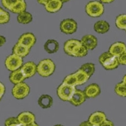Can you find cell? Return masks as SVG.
<instances>
[{
	"instance_id": "obj_1",
	"label": "cell",
	"mask_w": 126,
	"mask_h": 126,
	"mask_svg": "<svg viewBox=\"0 0 126 126\" xmlns=\"http://www.w3.org/2000/svg\"><path fill=\"white\" fill-rule=\"evenodd\" d=\"M56 69L55 64L51 59H45L40 61L37 66V72L42 77H48L52 75Z\"/></svg>"
},
{
	"instance_id": "obj_2",
	"label": "cell",
	"mask_w": 126,
	"mask_h": 126,
	"mask_svg": "<svg viewBox=\"0 0 126 126\" xmlns=\"http://www.w3.org/2000/svg\"><path fill=\"white\" fill-rule=\"evenodd\" d=\"M99 62L107 70H113L119 66L118 58L113 56L109 51L103 52L99 57Z\"/></svg>"
},
{
	"instance_id": "obj_3",
	"label": "cell",
	"mask_w": 126,
	"mask_h": 126,
	"mask_svg": "<svg viewBox=\"0 0 126 126\" xmlns=\"http://www.w3.org/2000/svg\"><path fill=\"white\" fill-rule=\"evenodd\" d=\"M85 11L91 17H99L104 13V6L102 3L98 1L89 2L85 6Z\"/></svg>"
},
{
	"instance_id": "obj_4",
	"label": "cell",
	"mask_w": 126,
	"mask_h": 126,
	"mask_svg": "<svg viewBox=\"0 0 126 126\" xmlns=\"http://www.w3.org/2000/svg\"><path fill=\"white\" fill-rule=\"evenodd\" d=\"M76 90V86L68 85L63 83L57 89V96L63 101L69 102L73 93Z\"/></svg>"
},
{
	"instance_id": "obj_5",
	"label": "cell",
	"mask_w": 126,
	"mask_h": 126,
	"mask_svg": "<svg viewBox=\"0 0 126 126\" xmlns=\"http://www.w3.org/2000/svg\"><path fill=\"white\" fill-rule=\"evenodd\" d=\"M13 97L18 100H22L29 95L30 93V87L26 83L22 82L15 85L12 90Z\"/></svg>"
},
{
	"instance_id": "obj_6",
	"label": "cell",
	"mask_w": 126,
	"mask_h": 126,
	"mask_svg": "<svg viewBox=\"0 0 126 126\" xmlns=\"http://www.w3.org/2000/svg\"><path fill=\"white\" fill-rule=\"evenodd\" d=\"M4 64L8 70L13 71L22 67L23 64V58L15 54H12L6 57Z\"/></svg>"
},
{
	"instance_id": "obj_7",
	"label": "cell",
	"mask_w": 126,
	"mask_h": 126,
	"mask_svg": "<svg viewBox=\"0 0 126 126\" xmlns=\"http://www.w3.org/2000/svg\"><path fill=\"white\" fill-rule=\"evenodd\" d=\"M78 25L73 19L67 18L63 20L60 23V29L65 34H73L77 30Z\"/></svg>"
},
{
	"instance_id": "obj_8",
	"label": "cell",
	"mask_w": 126,
	"mask_h": 126,
	"mask_svg": "<svg viewBox=\"0 0 126 126\" xmlns=\"http://www.w3.org/2000/svg\"><path fill=\"white\" fill-rule=\"evenodd\" d=\"M86 96L84 92L76 89L69 102L74 106L78 107L83 104L86 100Z\"/></svg>"
},
{
	"instance_id": "obj_9",
	"label": "cell",
	"mask_w": 126,
	"mask_h": 126,
	"mask_svg": "<svg viewBox=\"0 0 126 126\" xmlns=\"http://www.w3.org/2000/svg\"><path fill=\"white\" fill-rule=\"evenodd\" d=\"M18 42L27 47L29 49H31L35 44L36 37L33 33H25L20 36Z\"/></svg>"
},
{
	"instance_id": "obj_10",
	"label": "cell",
	"mask_w": 126,
	"mask_h": 126,
	"mask_svg": "<svg viewBox=\"0 0 126 126\" xmlns=\"http://www.w3.org/2000/svg\"><path fill=\"white\" fill-rule=\"evenodd\" d=\"M82 44L85 46L88 50H93L97 46L98 40L96 37L91 34L83 36L80 40Z\"/></svg>"
},
{
	"instance_id": "obj_11",
	"label": "cell",
	"mask_w": 126,
	"mask_h": 126,
	"mask_svg": "<svg viewBox=\"0 0 126 126\" xmlns=\"http://www.w3.org/2000/svg\"><path fill=\"white\" fill-rule=\"evenodd\" d=\"M26 78L32 77L37 73V65L33 62L29 61L20 67Z\"/></svg>"
},
{
	"instance_id": "obj_12",
	"label": "cell",
	"mask_w": 126,
	"mask_h": 126,
	"mask_svg": "<svg viewBox=\"0 0 126 126\" xmlns=\"http://www.w3.org/2000/svg\"><path fill=\"white\" fill-rule=\"evenodd\" d=\"M107 119L105 113L103 112L97 111L93 112L88 118V121L95 126H99Z\"/></svg>"
},
{
	"instance_id": "obj_13",
	"label": "cell",
	"mask_w": 126,
	"mask_h": 126,
	"mask_svg": "<svg viewBox=\"0 0 126 126\" xmlns=\"http://www.w3.org/2000/svg\"><path fill=\"white\" fill-rule=\"evenodd\" d=\"M17 119L23 126H27L31 123L35 122V116L33 113L30 112H23L18 114Z\"/></svg>"
},
{
	"instance_id": "obj_14",
	"label": "cell",
	"mask_w": 126,
	"mask_h": 126,
	"mask_svg": "<svg viewBox=\"0 0 126 126\" xmlns=\"http://www.w3.org/2000/svg\"><path fill=\"white\" fill-rule=\"evenodd\" d=\"M126 50V45L124 42H115L109 48V52L111 54L118 57Z\"/></svg>"
},
{
	"instance_id": "obj_15",
	"label": "cell",
	"mask_w": 126,
	"mask_h": 126,
	"mask_svg": "<svg viewBox=\"0 0 126 126\" xmlns=\"http://www.w3.org/2000/svg\"><path fill=\"white\" fill-rule=\"evenodd\" d=\"M100 87L96 84L92 83L85 88L84 93L86 95V98H93L98 96L100 93Z\"/></svg>"
},
{
	"instance_id": "obj_16",
	"label": "cell",
	"mask_w": 126,
	"mask_h": 126,
	"mask_svg": "<svg viewBox=\"0 0 126 126\" xmlns=\"http://www.w3.org/2000/svg\"><path fill=\"white\" fill-rule=\"evenodd\" d=\"M63 3L60 0H50L45 4V8L47 12L54 13L59 12L63 6Z\"/></svg>"
},
{
	"instance_id": "obj_17",
	"label": "cell",
	"mask_w": 126,
	"mask_h": 126,
	"mask_svg": "<svg viewBox=\"0 0 126 126\" xmlns=\"http://www.w3.org/2000/svg\"><path fill=\"white\" fill-rule=\"evenodd\" d=\"M10 81L14 85H16L20 83H22L25 79L26 78L24 74L23 73L22 71L20 68L12 71L10 73V76H9Z\"/></svg>"
},
{
	"instance_id": "obj_18",
	"label": "cell",
	"mask_w": 126,
	"mask_h": 126,
	"mask_svg": "<svg viewBox=\"0 0 126 126\" xmlns=\"http://www.w3.org/2000/svg\"><path fill=\"white\" fill-rule=\"evenodd\" d=\"M81 43L80 40L76 39H70L66 42L64 44V50L68 56H72L73 52L76 47Z\"/></svg>"
},
{
	"instance_id": "obj_19",
	"label": "cell",
	"mask_w": 126,
	"mask_h": 126,
	"mask_svg": "<svg viewBox=\"0 0 126 126\" xmlns=\"http://www.w3.org/2000/svg\"><path fill=\"white\" fill-rule=\"evenodd\" d=\"M30 49L27 47L23 46L22 44H20L18 42L13 47V54L17 55L19 57L23 58L29 55L30 52Z\"/></svg>"
},
{
	"instance_id": "obj_20",
	"label": "cell",
	"mask_w": 126,
	"mask_h": 126,
	"mask_svg": "<svg viewBox=\"0 0 126 126\" xmlns=\"http://www.w3.org/2000/svg\"><path fill=\"white\" fill-rule=\"evenodd\" d=\"M53 98L49 94H42L38 100V104L44 109H49L53 105Z\"/></svg>"
},
{
	"instance_id": "obj_21",
	"label": "cell",
	"mask_w": 126,
	"mask_h": 126,
	"mask_svg": "<svg viewBox=\"0 0 126 126\" xmlns=\"http://www.w3.org/2000/svg\"><path fill=\"white\" fill-rule=\"evenodd\" d=\"M59 49V42L54 39H49L44 44V49L47 53L54 54L58 51Z\"/></svg>"
},
{
	"instance_id": "obj_22",
	"label": "cell",
	"mask_w": 126,
	"mask_h": 126,
	"mask_svg": "<svg viewBox=\"0 0 126 126\" xmlns=\"http://www.w3.org/2000/svg\"><path fill=\"white\" fill-rule=\"evenodd\" d=\"M94 31L100 34L107 33L110 29V25L105 20H99L94 24Z\"/></svg>"
},
{
	"instance_id": "obj_23",
	"label": "cell",
	"mask_w": 126,
	"mask_h": 126,
	"mask_svg": "<svg viewBox=\"0 0 126 126\" xmlns=\"http://www.w3.org/2000/svg\"><path fill=\"white\" fill-rule=\"evenodd\" d=\"M32 15L29 12H23L18 14L17 21L21 24H28L32 21Z\"/></svg>"
},
{
	"instance_id": "obj_24",
	"label": "cell",
	"mask_w": 126,
	"mask_h": 126,
	"mask_svg": "<svg viewBox=\"0 0 126 126\" xmlns=\"http://www.w3.org/2000/svg\"><path fill=\"white\" fill-rule=\"evenodd\" d=\"M75 75L77 79V85H81L86 83L90 78L86 73L80 69H79L76 73H75Z\"/></svg>"
},
{
	"instance_id": "obj_25",
	"label": "cell",
	"mask_w": 126,
	"mask_h": 126,
	"mask_svg": "<svg viewBox=\"0 0 126 126\" xmlns=\"http://www.w3.org/2000/svg\"><path fill=\"white\" fill-rule=\"evenodd\" d=\"M27 8V4L25 0H20L19 1L15 4L14 6L11 8L10 11L13 13L19 14L20 13L25 12Z\"/></svg>"
},
{
	"instance_id": "obj_26",
	"label": "cell",
	"mask_w": 126,
	"mask_h": 126,
	"mask_svg": "<svg viewBox=\"0 0 126 126\" xmlns=\"http://www.w3.org/2000/svg\"><path fill=\"white\" fill-rule=\"evenodd\" d=\"M88 54V50L85 46H83L81 42L77 47L75 48L73 52L72 56L77 57H82L86 56Z\"/></svg>"
},
{
	"instance_id": "obj_27",
	"label": "cell",
	"mask_w": 126,
	"mask_h": 126,
	"mask_svg": "<svg viewBox=\"0 0 126 126\" xmlns=\"http://www.w3.org/2000/svg\"><path fill=\"white\" fill-rule=\"evenodd\" d=\"M115 25L118 29L126 31V14L117 16L115 20Z\"/></svg>"
},
{
	"instance_id": "obj_28",
	"label": "cell",
	"mask_w": 126,
	"mask_h": 126,
	"mask_svg": "<svg viewBox=\"0 0 126 126\" xmlns=\"http://www.w3.org/2000/svg\"><path fill=\"white\" fill-rule=\"evenodd\" d=\"M115 92L117 95L122 97H126V85L123 82L117 83L115 87Z\"/></svg>"
},
{
	"instance_id": "obj_29",
	"label": "cell",
	"mask_w": 126,
	"mask_h": 126,
	"mask_svg": "<svg viewBox=\"0 0 126 126\" xmlns=\"http://www.w3.org/2000/svg\"><path fill=\"white\" fill-rule=\"evenodd\" d=\"M79 69L83 71L90 77L94 73L95 66H94V64H93V63H86V64H84L82 65Z\"/></svg>"
},
{
	"instance_id": "obj_30",
	"label": "cell",
	"mask_w": 126,
	"mask_h": 126,
	"mask_svg": "<svg viewBox=\"0 0 126 126\" xmlns=\"http://www.w3.org/2000/svg\"><path fill=\"white\" fill-rule=\"evenodd\" d=\"M63 83H66V84H67L68 85H70V86H76L77 85V79H76L75 73L71 74V75L66 76L64 79Z\"/></svg>"
},
{
	"instance_id": "obj_31",
	"label": "cell",
	"mask_w": 126,
	"mask_h": 126,
	"mask_svg": "<svg viewBox=\"0 0 126 126\" xmlns=\"http://www.w3.org/2000/svg\"><path fill=\"white\" fill-rule=\"evenodd\" d=\"M5 126H23L18 121L17 117H9L4 122Z\"/></svg>"
},
{
	"instance_id": "obj_32",
	"label": "cell",
	"mask_w": 126,
	"mask_h": 126,
	"mask_svg": "<svg viewBox=\"0 0 126 126\" xmlns=\"http://www.w3.org/2000/svg\"><path fill=\"white\" fill-rule=\"evenodd\" d=\"M10 15L8 12L3 10L0 13V25L7 23L10 21Z\"/></svg>"
},
{
	"instance_id": "obj_33",
	"label": "cell",
	"mask_w": 126,
	"mask_h": 126,
	"mask_svg": "<svg viewBox=\"0 0 126 126\" xmlns=\"http://www.w3.org/2000/svg\"><path fill=\"white\" fill-rule=\"evenodd\" d=\"M19 1L20 0H1V3L5 8L10 10L15 4Z\"/></svg>"
},
{
	"instance_id": "obj_34",
	"label": "cell",
	"mask_w": 126,
	"mask_h": 126,
	"mask_svg": "<svg viewBox=\"0 0 126 126\" xmlns=\"http://www.w3.org/2000/svg\"><path fill=\"white\" fill-rule=\"evenodd\" d=\"M118 61L120 64L126 65V50L124 51L122 54L117 57Z\"/></svg>"
},
{
	"instance_id": "obj_35",
	"label": "cell",
	"mask_w": 126,
	"mask_h": 126,
	"mask_svg": "<svg viewBox=\"0 0 126 126\" xmlns=\"http://www.w3.org/2000/svg\"><path fill=\"white\" fill-rule=\"evenodd\" d=\"M5 91H6V88L4 85L3 83L0 81V102L2 98H3V95L5 93Z\"/></svg>"
},
{
	"instance_id": "obj_36",
	"label": "cell",
	"mask_w": 126,
	"mask_h": 126,
	"mask_svg": "<svg viewBox=\"0 0 126 126\" xmlns=\"http://www.w3.org/2000/svg\"><path fill=\"white\" fill-rule=\"evenodd\" d=\"M99 126H114V124H113V123L111 120L106 119L104 122H102Z\"/></svg>"
},
{
	"instance_id": "obj_37",
	"label": "cell",
	"mask_w": 126,
	"mask_h": 126,
	"mask_svg": "<svg viewBox=\"0 0 126 126\" xmlns=\"http://www.w3.org/2000/svg\"><path fill=\"white\" fill-rule=\"evenodd\" d=\"M6 42V38L2 35H0V47L4 46Z\"/></svg>"
},
{
	"instance_id": "obj_38",
	"label": "cell",
	"mask_w": 126,
	"mask_h": 126,
	"mask_svg": "<svg viewBox=\"0 0 126 126\" xmlns=\"http://www.w3.org/2000/svg\"><path fill=\"white\" fill-rule=\"evenodd\" d=\"M79 126H94V125H93L92 124H91L90 122H89L88 120H87V121H85V122H81Z\"/></svg>"
},
{
	"instance_id": "obj_39",
	"label": "cell",
	"mask_w": 126,
	"mask_h": 126,
	"mask_svg": "<svg viewBox=\"0 0 126 126\" xmlns=\"http://www.w3.org/2000/svg\"><path fill=\"white\" fill-rule=\"evenodd\" d=\"M49 1H50V0H37V2L39 3H40V4L45 5V4H46L47 2Z\"/></svg>"
},
{
	"instance_id": "obj_40",
	"label": "cell",
	"mask_w": 126,
	"mask_h": 126,
	"mask_svg": "<svg viewBox=\"0 0 126 126\" xmlns=\"http://www.w3.org/2000/svg\"><path fill=\"white\" fill-rule=\"evenodd\" d=\"M101 3H110L114 1V0H100Z\"/></svg>"
},
{
	"instance_id": "obj_41",
	"label": "cell",
	"mask_w": 126,
	"mask_h": 126,
	"mask_svg": "<svg viewBox=\"0 0 126 126\" xmlns=\"http://www.w3.org/2000/svg\"><path fill=\"white\" fill-rule=\"evenodd\" d=\"M39 126L37 124L35 123V122H33V123H31L30 124H28L27 125V126Z\"/></svg>"
},
{
	"instance_id": "obj_42",
	"label": "cell",
	"mask_w": 126,
	"mask_h": 126,
	"mask_svg": "<svg viewBox=\"0 0 126 126\" xmlns=\"http://www.w3.org/2000/svg\"><path fill=\"white\" fill-rule=\"evenodd\" d=\"M122 82L126 85V75H125L123 77V78H122Z\"/></svg>"
},
{
	"instance_id": "obj_43",
	"label": "cell",
	"mask_w": 126,
	"mask_h": 126,
	"mask_svg": "<svg viewBox=\"0 0 126 126\" xmlns=\"http://www.w3.org/2000/svg\"><path fill=\"white\" fill-rule=\"evenodd\" d=\"M60 1L62 2V3H66V2L69 1V0H60Z\"/></svg>"
},
{
	"instance_id": "obj_44",
	"label": "cell",
	"mask_w": 126,
	"mask_h": 126,
	"mask_svg": "<svg viewBox=\"0 0 126 126\" xmlns=\"http://www.w3.org/2000/svg\"><path fill=\"white\" fill-rule=\"evenodd\" d=\"M3 10H3V9L1 7H0V13H1V12H3Z\"/></svg>"
},
{
	"instance_id": "obj_45",
	"label": "cell",
	"mask_w": 126,
	"mask_h": 126,
	"mask_svg": "<svg viewBox=\"0 0 126 126\" xmlns=\"http://www.w3.org/2000/svg\"><path fill=\"white\" fill-rule=\"evenodd\" d=\"M63 126V125H61V124H57V125H55V126Z\"/></svg>"
}]
</instances>
